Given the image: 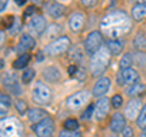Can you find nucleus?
<instances>
[{
	"instance_id": "nucleus-1",
	"label": "nucleus",
	"mask_w": 146,
	"mask_h": 137,
	"mask_svg": "<svg viewBox=\"0 0 146 137\" xmlns=\"http://www.w3.org/2000/svg\"><path fill=\"white\" fill-rule=\"evenodd\" d=\"M130 28V20L124 12H112L101 22V30L110 38L125 34Z\"/></svg>"
},
{
	"instance_id": "nucleus-2",
	"label": "nucleus",
	"mask_w": 146,
	"mask_h": 137,
	"mask_svg": "<svg viewBox=\"0 0 146 137\" xmlns=\"http://www.w3.org/2000/svg\"><path fill=\"white\" fill-rule=\"evenodd\" d=\"M111 52L107 46H101L93 56L90 61V73L94 76H99L102 74V72L107 69L110 65Z\"/></svg>"
},
{
	"instance_id": "nucleus-3",
	"label": "nucleus",
	"mask_w": 146,
	"mask_h": 137,
	"mask_svg": "<svg viewBox=\"0 0 146 137\" xmlns=\"http://www.w3.org/2000/svg\"><path fill=\"white\" fill-rule=\"evenodd\" d=\"M32 98L36 104L45 106L51 99V90L49 89L48 85H45L42 81H38L35 83L33 91H32Z\"/></svg>"
},
{
	"instance_id": "nucleus-4",
	"label": "nucleus",
	"mask_w": 146,
	"mask_h": 137,
	"mask_svg": "<svg viewBox=\"0 0 146 137\" xmlns=\"http://www.w3.org/2000/svg\"><path fill=\"white\" fill-rule=\"evenodd\" d=\"M71 45V40L68 36H60V38L55 39L54 41H51L49 45H46L44 49V52L48 53L49 56H57L61 55L65 51H67L68 47Z\"/></svg>"
},
{
	"instance_id": "nucleus-5",
	"label": "nucleus",
	"mask_w": 146,
	"mask_h": 137,
	"mask_svg": "<svg viewBox=\"0 0 146 137\" xmlns=\"http://www.w3.org/2000/svg\"><path fill=\"white\" fill-rule=\"evenodd\" d=\"M101 44H102L101 32L93 30L86 35V38L84 40V50L86 51V53H89V55L93 56V55L101 47Z\"/></svg>"
},
{
	"instance_id": "nucleus-6",
	"label": "nucleus",
	"mask_w": 146,
	"mask_h": 137,
	"mask_svg": "<svg viewBox=\"0 0 146 137\" xmlns=\"http://www.w3.org/2000/svg\"><path fill=\"white\" fill-rule=\"evenodd\" d=\"M33 130L38 137H52L55 131V125L51 118H44L42 121L33 126Z\"/></svg>"
},
{
	"instance_id": "nucleus-7",
	"label": "nucleus",
	"mask_w": 146,
	"mask_h": 137,
	"mask_svg": "<svg viewBox=\"0 0 146 137\" xmlns=\"http://www.w3.org/2000/svg\"><path fill=\"white\" fill-rule=\"evenodd\" d=\"M89 98H90V92L86 90H83V91H78V92L71 95L67 98L66 103L70 109H79L89 101Z\"/></svg>"
},
{
	"instance_id": "nucleus-8",
	"label": "nucleus",
	"mask_w": 146,
	"mask_h": 137,
	"mask_svg": "<svg viewBox=\"0 0 146 137\" xmlns=\"http://www.w3.org/2000/svg\"><path fill=\"white\" fill-rule=\"evenodd\" d=\"M141 109H143V107H141V102L139 101V99L131 98L130 101L127 103L124 114H125V117L128 118V119H138Z\"/></svg>"
},
{
	"instance_id": "nucleus-9",
	"label": "nucleus",
	"mask_w": 146,
	"mask_h": 137,
	"mask_svg": "<svg viewBox=\"0 0 146 137\" xmlns=\"http://www.w3.org/2000/svg\"><path fill=\"white\" fill-rule=\"evenodd\" d=\"M110 112V99L107 97H102L95 104V118L98 120L105 119Z\"/></svg>"
},
{
	"instance_id": "nucleus-10",
	"label": "nucleus",
	"mask_w": 146,
	"mask_h": 137,
	"mask_svg": "<svg viewBox=\"0 0 146 137\" xmlns=\"http://www.w3.org/2000/svg\"><path fill=\"white\" fill-rule=\"evenodd\" d=\"M110 86H111V80H110V78L104 76L101 79H99L96 81V84L94 85L93 96H95V97H101V96H104L108 91Z\"/></svg>"
},
{
	"instance_id": "nucleus-11",
	"label": "nucleus",
	"mask_w": 146,
	"mask_h": 137,
	"mask_svg": "<svg viewBox=\"0 0 146 137\" xmlns=\"http://www.w3.org/2000/svg\"><path fill=\"white\" fill-rule=\"evenodd\" d=\"M68 24H70V28L72 32L74 33H78L82 29L84 28L85 26V17L83 13H79V12H76L71 16L70 21H68Z\"/></svg>"
},
{
	"instance_id": "nucleus-12",
	"label": "nucleus",
	"mask_w": 146,
	"mask_h": 137,
	"mask_svg": "<svg viewBox=\"0 0 146 137\" xmlns=\"http://www.w3.org/2000/svg\"><path fill=\"white\" fill-rule=\"evenodd\" d=\"M125 127V118L124 115H122L121 113H115L112 115V120L110 123V129L113 131L115 134L122 132Z\"/></svg>"
},
{
	"instance_id": "nucleus-13",
	"label": "nucleus",
	"mask_w": 146,
	"mask_h": 137,
	"mask_svg": "<svg viewBox=\"0 0 146 137\" xmlns=\"http://www.w3.org/2000/svg\"><path fill=\"white\" fill-rule=\"evenodd\" d=\"M35 46V41H34V39L32 38V36L29 34H22L21 35V38H20V41H18V45H17V50L16 51L17 52H23L26 53L25 51H27V50H29L32 47H34Z\"/></svg>"
},
{
	"instance_id": "nucleus-14",
	"label": "nucleus",
	"mask_w": 146,
	"mask_h": 137,
	"mask_svg": "<svg viewBox=\"0 0 146 137\" xmlns=\"http://www.w3.org/2000/svg\"><path fill=\"white\" fill-rule=\"evenodd\" d=\"M29 28L38 34H42L46 28V20L43 16H35L29 22Z\"/></svg>"
},
{
	"instance_id": "nucleus-15",
	"label": "nucleus",
	"mask_w": 146,
	"mask_h": 137,
	"mask_svg": "<svg viewBox=\"0 0 146 137\" xmlns=\"http://www.w3.org/2000/svg\"><path fill=\"white\" fill-rule=\"evenodd\" d=\"M4 84H5V86L7 88V90L10 91L12 95H15V96H20V95H21L22 90H21L20 84L17 83L16 76H13V75H11V74H7L6 78H5V80H4Z\"/></svg>"
},
{
	"instance_id": "nucleus-16",
	"label": "nucleus",
	"mask_w": 146,
	"mask_h": 137,
	"mask_svg": "<svg viewBox=\"0 0 146 137\" xmlns=\"http://www.w3.org/2000/svg\"><path fill=\"white\" fill-rule=\"evenodd\" d=\"M46 11L51 17L57 18L63 15L65 12V6L57 1H49L46 4Z\"/></svg>"
},
{
	"instance_id": "nucleus-17",
	"label": "nucleus",
	"mask_w": 146,
	"mask_h": 137,
	"mask_svg": "<svg viewBox=\"0 0 146 137\" xmlns=\"http://www.w3.org/2000/svg\"><path fill=\"white\" fill-rule=\"evenodd\" d=\"M122 78H123V81L129 85H134L139 81L140 76H139V73L136 72L133 68H127V69H123L122 70Z\"/></svg>"
},
{
	"instance_id": "nucleus-18",
	"label": "nucleus",
	"mask_w": 146,
	"mask_h": 137,
	"mask_svg": "<svg viewBox=\"0 0 146 137\" xmlns=\"http://www.w3.org/2000/svg\"><path fill=\"white\" fill-rule=\"evenodd\" d=\"M43 78L49 83H57L61 78V74L56 67H46L43 70Z\"/></svg>"
},
{
	"instance_id": "nucleus-19",
	"label": "nucleus",
	"mask_w": 146,
	"mask_h": 137,
	"mask_svg": "<svg viewBox=\"0 0 146 137\" xmlns=\"http://www.w3.org/2000/svg\"><path fill=\"white\" fill-rule=\"evenodd\" d=\"M44 118H46V113H45L43 109L39 108H32L28 111V119L31 123H34V124H38L39 121H42Z\"/></svg>"
},
{
	"instance_id": "nucleus-20",
	"label": "nucleus",
	"mask_w": 146,
	"mask_h": 137,
	"mask_svg": "<svg viewBox=\"0 0 146 137\" xmlns=\"http://www.w3.org/2000/svg\"><path fill=\"white\" fill-rule=\"evenodd\" d=\"M107 47L112 55H118L123 50V47H124V43H123V40H119V39L108 40Z\"/></svg>"
},
{
	"instance_id": "nucleus-21",
	"label": "nucleus",
	"mask_w": 146,
	"mask_h": 137,
	"mask_svg": "<svg viewBox=\"0 0 146 137\" xmlns=\"http://www.w3.org/2000/svg\"><path fill=\"white\" fill-rule=\"evenodd\" d=\"M145 90H146V85L136 83V84H134V85H130L129 88L127 89V95L130 96L131 98H134V97H136V96L141 95Z\"/></svg>"
},
{
	"instance_id": "nucleus-22",
	"label": "nucleus",
	"mask_w": 146,
	"mask_h": 137,
	"mask_svg": "<svg viewBox=\"0 0 146 137\" xmlns=\"http://www.w3.org/2000/svg\"><path fill=\"white\" fill-rule=\"evenodd\" d=\"M131 16L135 21H141L146 16V5H140V4L135 5L131 9Z\"/></svg>"
},
{
	"instance_id": "nucleus-23",
	"label": "nucleus",
	"mask_w": 146,
	"mask_h": 137,
	"mask_svg": "<svg viewBox=\"0 0 146 137\" xmlns=\"http://www.w3.org/2000/svg\"><path fill=\"white\" fill-rule=\"evenodd\" d=\"M133 44H134L135 49L140 50V51H145L146 50V36L143 32H139V33L134 36Z\"/></svg>"
},
{
	"instance_id": "nucleus-24",
	"label": "nucleus",
	"mask_w": 146,
	"mask_h": 137,
	"mask_svg": "<svg viewBox=\"0 0 146 137\" xmlns=\"http://www.w3.org/2000/svg\"><path fill=\"white\" fill-rule=\"evenodd\" d=\"M29 60H31V56L28 53H22L17 60L13 61L12 67L15 68V69H23V68L29 63Z\"/></svg>"
},
{
	"instance_id": "nucleus-25",
	"label": "nucleus",
	"mask_w": 146,
	"mask_h": 137,
	"mask_svg": "<svg viewBox=\"0 0 146 137\" xmlns=\"http://www.w3.org/2000/svg\"><path fill=\"white\" fill-rule=\"evenodd\" d=\"M134 61V56L131 53H124L122 56V60L119 62V67H121V69H127V68H130L131 66V63H133Z\"/></svg>"
},
{
	"instance_id": "nucleus-26",
	"label": "nucleus",
	"mask_w": 146,
	"mask_h": 137,
	"mask_svg": "<svg viewBox=\"0 0 146 137\" xmlns=\"http://www.w3.org/2000/svg\"><path fill=\"white\" fill-rule=\"evenodd\" d=\"M136 125H138L140 129H146V104L143 107L141 112L139 114L138 119H136Z\"/></svg>"
},
{
	"instance_id": "nucleus-27",
	"label": "nucleus",
	"mask_w": 146,
	"mask_h": 137,
	"mask_svg": "<svg viewBox=\"0 0 146 137\" xmlns=\"http://www.w3.org/2000/svg\"><path fill=\"white\" fill-rule=\"evenodd\" d=\"M34 75H35V70L33 68H27V69H25L23 74H22V81H23L25 84H28L34 78Z\"/></svg>"
},
{
	"instance_id": "nucleus-28",
	"label": "nucleus",
	"mask_w": 146,
	"mask_h": 137,
	"mask_svg": "<svg viewBox=\"0 0 146 137\" xmlns=\"http://www.w3.org/2000/svg\"><path fill=\"white\" fill-rule=\"evenodd\" d=\"M65 129L68 131H76L78 129V121L76 119H67L65 121Z\"/></svg>"
},
{
	"instance_id": "nucleus-29",
	"label": "nucleus",
	"mask_w": 146,
	"mask_h": 137,
	"mask_svg": "<svg viewBox=\"0 0 146 137\" xmlns=\"http://www.w3.org/2000/svg\"><path fill=\"white\" fill-rule=\"evenodd\" d=\"M134 60L139 66H146V53L144 52H136L134 55Z\"/></svg>"
},
{
	"instance_id": "nucleus-30",
	"label": "nucleus",
	"mask_w": 146,
	"mask_h": 137,
	"mask_svg": "<svg viewBox=\"0 0 146 137\" xmlns=\"http://www.w3.org/2000/svg\"><path fill=\"white\" fill-rule=\"evenodd\" d=\"M93 113H95V104H90V106L84 111L82 118L88 120V119H90V118H93Z\"/></svg>"
},
{
	"instance_id": "nucleus-31",
	"label": "nucleus",
	"mask_w": 146,
	"mask_h": 137,
	"mask_svg": "<svg viewBox=\"0 0 146 137\" xmlns=\"http://www.w3.org/2000/svg\"><path fill=\"white\" fill-rule=\"evenodd\" d=\"M70 56H71V58H73L74 61H80L82 60V51L79 50V47H74L73 49V51H71V53H70Z\"/></svg>"
},
{
	"instance_id": "nucleus-32",
	"label": "nucleus",
	"mask_w": 146,
	"mask_h": 137,
	"mask_svg": "<svg viewBox=\"0 0 146 137\" xmlns=\"http://www.w3.org/2000/svg\"><path fill=\"white\" fill-rule=\"evenodd\" d=\"M111 102H112V106L115 108H119V107H122V104H123V98H122L121 95H115L112 97Z\"/></svg>"
},
{
	"instance_id": "nucleus-33",
	"label": "nucleus",
	"mask_w": 146,
	"mask_h": 137,
	"mask_svg": "<svg viewBox=\"0 0 146 137\" xmlns=\"http://www.w3.org/2000/svg\"><path fill=\"white\" fill-rule=\"evenodd\" d=\"M16 109L18 111L20 114H25L26 111H27V104L25 101H21V99H18L16 102Z\"/></svg>"
},
{
	"instance_id": "nucleus-34",
	"label": "nucleus",
	"mask_w": 146,
	"mask_h": 137,
	"mask_svg": "<svg viewBox=\"0 0 146 137\" xmlns=\"http://www.w3.org/2000/svg\"><path fill=\"white\" fill-rule=\"evenodd\" d=\"M58 137H80V134L79 132H76V131H68V130H65V131H61Z\"/></svg>"
},
{
	"instance_id": "nucleus-35",
	"label": "nucleus",
	"mask_w": 146,
	"mask_h": 137,
	"mask_svg": "<svg viewBox=\"0 0 146 137\" xmlns=\"http://www.w3.org/2000/svg\"><path fill=\"white\" fill-rule=\"evenodd\" d=\"M0 97H1V99H0V101H1V106H4V107H6V108H10L11 107V98L9 97V96H6V95H1L0 96Z\"/></svg>"
},
{
	"instance_id": "nucleus-36",
	"label": "nucleus",
	"mask_w": 146,
	"mask_h": 137,
	"mask_svg": "<svg viewBox=\"0 0 146 137\" xmlns=\"http://www.w3.org/2000/svg\"><path fill=\"white\" fill-rule=\"evenodd\" d=\"M20 28H21V23H20V21H18V18H15V22H13V24L11 26V28H10L11 34H16L17 32L20 30Z\"/></svg>"
},
{
	"instance_id": "nucleus-37",
	"label": "nucleus",
	"mask_w": 146,
	"mask_h": 137,
	"mask_svg": "<svg viewBox=\"0 0 146 137\" xmlns=\"http://www.w3.org/2000/svg\"><path fill=\"white\" fill-rule=\"evenodd\" d=\"M133 136H134L133 129L130 126H125L124 130L122 131V137H133Z\"/></svg>"
},
{
	"instance_id": "nucleus-38",
	"label": "nucleus",
	"mask_w": 146,
	"mask_h": 137,
	"mask_svg": "<svg viewBox=\"0 0 146 137\" xmlns=\"http://www.w3.org/2000/svg\"><path fill=\"white\" fill-rule=\"evenodd\" d=\"M80 4L85 7H91L96 4V0H80Z\"/></svg>"
},
{
	"instance_id": "nucleus-39",
	"label": "nucleus",
	"mask_w": 146,
	"mask_h": 137,
	"mask_svg": "<svg viewBox=\"0 0 146 137\" xmlns=\"http://www.w3.org/2000/svg\"><path fill=\"white\" fill-rule=\"evenodd\" d=\"M33 10H34V6H28V7H27L26 9V12H25V17L32 15V13H33Z\"/></svg>"
},
{
	"instance_id": "nucleus-40",
	"label": "nucleus",
	"mask_w": 146,
	"mask_h": 137,
	"mask_svg": "<svg viewBox=\"0 0 146 137\" xmlns=\"http://www.w3.org/2000/svg\"><path fill=\"white\" fill-rule=\"evenodd\" d=\"M77 72H78V69H77L76 66H71L70 68H68V73H70V75H74Z\"/></svg>"
},
{
	"instance_id": "nucleus-41",
	"label": "nucleus",
	"mask_w": 146,
	"mask_h": 137,
	"mask_svg": "<svg viewBox=\"0 0 146 137\" xmlns=\"http://www.w3.org/2000/svg\"><path fill=\"white\" fill-rule=\"evenodd\" d=\"M6 5H7V0H1V1H0V11L3 12L4 10H5Z\"/></svg>"
},
{
	"instance_id": "nucleus-42",
	"label": "nucleus",
	"mask_w": 146,
	"mask_h": 137,
	"mask_svg": "<svg viewBox=\"0 0 146 137\" xmlns=\"http://www.w3.org/2000/svg\"><path fill=\"white\" fill-rule=\"evenodd\" d=\"M26 1H27V0H15V3L17 4L18 6H22V5H25V4H26Z\"/></svg>"
},
{
	"instance_id": "nucleus-43",
	"label": "nucleus",
	"mask_w": 146,
	"mask_h": 137,
	"mask_svg": "<svg viewBox=\"0 0 146 137\" xmlns=\"http://www.w3.org/2000/svg\"><path fill=\"white\" fill-rule=\"evenodd\" d=\"M138 1V4H140V5H146V0H136Z\"/></svg>"
},
{
	"instance_id": "nucleus-44",
	"label": "nucleus",
	"mask_w": 146,
	"mask_h": 137,
	"mask_svg": "<svg viewBox=\"0 0 146 137\" xmlns=\"http://www.w3.org/2000/svg\"><path fill=\"white\" fill-rule=\"evenodd\" d=\"M140 137H146V129L143 130V132H141V136Z\"/></svg>"
},
{
	"instance_id": "nucleus-45",
	"label": "nucleus",
	"mask_w": 146,
	"mask_h": 137,
	"mask_svg": "<svg viewBox=\"0 0 146 137\" xmlns=\"http://www.w3.org/2000/svg\"><path fill=\"white\" fill-rule=\"evenodd\" d=\"M111 137H117V136H111Z\"/></svg>"
}]
</instances>
